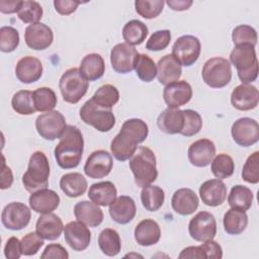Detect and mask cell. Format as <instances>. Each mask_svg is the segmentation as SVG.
Masks as SVG:
<instances>
[{
  "instance_id": "52",
  "label": "cell",
  "mask_w": 259,
  "mask_h": 259,
  "mask_svg": "<svg viewBox=\"0 0 259 259\" xmlns=\"http://www.w3.org/2000/svg\"><path fill=\"white\" fill-rule=\"evenodd\" d=\"M41 259H68L67 250L60 244H50L44 250L40 256Z\"/></svg>"
},
{
  "instance_id": "13",
  "label": "cell",
  "mask_w": 259,
  "mask_h": 259,
  "mask_svg": "<svg viewBox=\"0 0 259 259\" xmlns=\"http://www.w3.org/2000/svg\"><path fill=\"white\" fill-rule=\"evenodd\" d=\"M231 134L239 146L250 147L259 140L258 122L251 117H241L233 123Z\"/></svg>"
},
{
  "instance_id": "4",
  "label": "cell",
  "mask_w": 259,
  "mask_h": 259,
  "mask_svg": "<svg viewBox=\"0 0 259 259\" xmlns=\"http://www.w3.org/2000/svg\"><path fill=\"white\" fill-rule=\"evenodd\" d=\"M230 61L235 66L243 84H250L258 77V60L255 48L250 45L235 46L230 54Z\"/></svg>"
},
{
  "instance_id": "17",
  "label": "cell",
  "mask_w": 259,
  "mask_h": 259,
  "mask_svg": "<svg viewBox=\"0 0 259 259\" xmlns=\"http://www.w3.org/2000/svg\"><path fill=\"white\" fill-rule=\"evenodd\" d=\"M64 237L67 244L77 252L85 250L91 241V232L79 221L70 222L64 227Z\"/></svg>"
},
{
  "instance_id": "39",
  "label": "cell",
  "mask_w": 259,
  "mask_h": 259,
  "mask_svg": "<svg viewBox=\"0 0 259 259\" xmlns=\"http://www.w3.org/2000/svg\"><path fill=\"white\" fill-rule=\"evenodd\" d=\"M91 99L100 107L111 109L119 100V92L115 86L105 84L95 91Z\"/></svg>"
},
{
  "instance_id": "53",
  "label": "cell",
  "mask_w": 259,
  "mask_h": 259,
  "mask_svg": "<svg viewBox=\"0 0 259 259\" xmlns=\"http://www.w3.org/2000/svg\"><path fill=\"white\" fill-rule=\"evenodd\" d=\"M202 250L203 258H213V259H221L223 257V249L221 245L213 241H205L200 245Z\"/></svg>"
},
{
  "instance_id": "51",
  "label": "cell",
  "mask_w": 259,
  "mask_h": 259,
  "mask_svg": "<svg viewBox=\"0 0 259 259\" xmlns=\"http://www.w3.org/2000/svg\"><path fill=\"white\" fill-rule=\"evenodd\" d=\"M171 40V32L168 29H162V30H157L152 35L149 37L147 44H146V49L149 51H162L165 50Z\"/></svg>"
},
{
  "instance_id": "46",
  "label": "cell",
  "mask_w": 259,
  "mask_h": 259,
  "mask_svg": "<svg viewBox=\"0 0 259 259\" xmlns=\"http://www.w3.org/2000/svg\"><path fill=\"white\" fill-rule=\"evenodd\" d=\"M164 3L163 0H137L135 7L139 15L146 19H152L162 12Z\"/></svg>"
},
{
  "instance_id": "16",
  "label": "cell",
  "mask_w": 259,
  "mask_h": 259,
  "mask_svg": "<svg viewBox=\"0 0 259 259\" xmlns=\"http://www.w3.org/2000/svg\"><path fill=\"white\" fill-rule=\"evenodd\" d=\"M24 40L27 47L30 49L42 51L52 45L54 40V33L50 26L45 23L37 22L34 24H29L25 28Z\"/></svg>"
},
{
  "instance_id": "6",
  "label": "cell",
  "mask_w": 259,
  "mask_h": 259,
  "mask_svg": "<svg viewBox=\"0 0 259 259\" xmlns=\"http://www.w3.org/2000/svg\"><path fill=\"white\" fill-rule=\"evenodd\" d=\"M89 82L84 78L78 68H71L62 75L59 88L64 101L75 104L86 94Z\"/></svg>"
},
{
  "instance_id": "42",
  "label": "cell",
  "mask_w": 259,
  "mask_h": 259,
  "mask_svg": "<svg viewBox=\"0 0 259 259\" xmlns=\"http://www.w3.org/2000/svg\"><path fill=\"white\" fill-rule=\"evenodd\" d=\"M34 106L37 111H52L58 102L55 91L49 87H39L33 91Z\"/></svg>"
},
{
  "instance_id": "38",
  "label": "cell",
  "mask_w": 259,
  "mask_h": 259,
  "mask_svg": "<svg viewBox=\"0 0 259 259\" xmlns=\"http://www.w3.org/2000/svg\"><path fill=\"white\" fill-rule=\"evenodd\" d=\"M164 190L156 185L144 186L141 191V201L143 206L149 211L158 210L164 203Z\"/></svg>"
},
{
  "instance_id": "57",
  "label": "cell",
  "mask_w": 259,
  "mask_h": 259,
  "mask_svg": "<svg viewBox=\"0 0 259 259\" xmlns=\"http://www.w3.org/2000/svg\"><path fill=\"white\" fill-rule=\"evenodd\" d=\"M13 182V175L10 167L6 166L5 160L3 157V163H2V170H1V189H6L11 186Z\"/></svg>"
},
{
  "instance_id": "12",
  "label": "cell",
  "mask_w": 259,
  "mask_h": 259,
  "mask_svg": "<svg viewBox=\"0 0 259 259\" xmlns=\"http://www.w3.org/2000/svg\"><path fill=\"white\" fill-rule=\"evenodd\" d=\"M31 212L28 206L22 202H10L2 210L1 221L3 226L12 231H19L27 227Z\"/></svg>"
},
{
  "instance_id": "5",
  "label": "cell",
  "mask_w": 259,
  "mask_h": 259,
  "mask_svg": "<svg viewBox=\"0 0 259 259\" xmlns=\"http://www.w3.org/2000/svg\"><path fill=\"white\" fill-rule=\"evenodd\" d=\"M49 176L50 164L46 154L41 151H35L30 156L27 170L22 176L24 188L30 193L47 188Z\"/></svg>"
},
{
  "instance_id": "19",
  "label": "cell",
  "mask_w": 259,
  "mask_h": 259,
  "mask_svg": "<svg viewBox=\"0 0 259 259\" xmlns=\"http://www.w3.org/2000/svg\"><path fill=\"white\" fill-rule=\"evenodd\" d=\"M259 102L258 89L251 84H240L232 91V105L242 111L251 110L257 107Z\"/></svg>"
},
{
  "instance_id": "55",
  "label": "cell",
  "mask_w": 259,
  "mask_h": 259,
  "mask_svg": "<svg viewBox=\"0 0 259 259\" xmlns=\"http://www.w3.org/2000/svg\"><path fill=\"white\" fill-rule=\"evenodd\" d=\"M79 4H81V2L75 1V0H55L54 1L55 9L61 15H69L75 12Z\"/></svg>"
},
{
  "instance_id": "7",
  "label": "cell",
  "mask_w": 259,
  "mask_h": 259,
  "mask_svg": "<svg viewBox=\"0 0 259 259\" xmlns=\"http://www.w3.org/2000/svg\"><path fill=\"white\" fill-rule=\"evenodd\" d=\"M201 76L210 88H223L232 79L231 63L223 57H213L204 63Z\"/></svg>"
},
{
  "instance_id": "45",
  "label": "cell",
  "mask_w": 259,
  "mask_h": 259,
  "mask_svg": "<svg viewBox=\"0 0 259 259\" xmlns=\"http://www.w3.org/2000/svg\"><path fill=\"white\" fill-rule=\"evenodd\" d=\"M257 31L254 27L247 25V24H241L236 26L233 29L232 32V40L235 46L239 45H250L255 48L257 44Z\"/></svg>"
},
{
  "instance_id": "1",
  "label": "cell",
  "mask_w": 259,
  "mask_h": 259,
  "mask_svg": "<svg viewBox=\"0 0 259 259\" xmlns=\"http://www.w3.org/2000/svg\"><path fill=\"white\" fill-rule=\"evenodd\" d=\"M149 135L148 124L140 118L125 120L119 133L113 138L110 150L113 157L118 161L130 160L138 149V145L143 143Z\"/></svg>"
},
{
  "instance_id": "33",
  "label": "cell",
  "mask_w": 259,
  "mask_h": 259,
  "mask_svg": "<svg viewBox=\"0 0 259 259\" xmlns=\"http://www.w3.org/2000/svg\"><path fill=\"white\" fill-rule=\"evenodd\" d=\"M60 187L67 196L78 197L85 193L87 189V180L78 172L67 173L62 176Z\"/></svg>"
},
{
  "instance_id": "30",
  "label": "cell",
  "mask_w": 259,
  "mask_h": 259,
  "mask_svg": "<svg viewBox=\"0 0 259 259\" xmlns=\"http://www.w3.org/2000/svg\"><path fill=\"white\" fill-rule=\"evenodd\" d=\"M161 238V229L157 222L151 219L141 221L135 229V239L137 243L144 247L155 245Z\"/></svg>"
},
{
  "instance_id": "41",
  "label": "cell",
  "mask_w": 259,
  "mask_h": 259,
  "mask_svg": "<svg viewBox=\"0 0 259 259\" xmlns=\"http://www.w3.org/2000/svg\"><path fill=\"white\" fill-rule=\"evenodd\" d=\"M11 105L13 110L21 115H29L36 111L33 101V92L29 90L17 91L11 99Z\"/></svg>"
},
{
  "instance_id": "32",
  "label": "cell",
  "mask_w": 259,
  "mask_h": 259,
  "mask_svg": "<svg viewBox=\"0 0 259 259\" xmlns=\"http://www.w3.org/2000/svg\"><path fill=\"white\" fill-rule=\"evenodd\" d=\"M79 70L87 81H95L103 76L105 63L99 54H88L82 59Z\"/></svg>"
},
{
  "instance_id": "15",
  "label": "cell",
  "mask_w": 259,
  "mask_h": 259,
  "mask_svg": "<svg viewBox=\"0 0 259 259\" xmlns=\"http://www.w3.org/2000/svg\"><path fill=\"white\" fill-rule=\"evenodd\" d=\"M113 166L111 155L104 150H97L90 154L84 165L85 174L92 179L107 176Z\"/></svg>"
},
{
  "instance_id": "26",
  "label": "cell",
  "mask_w": 259,
  "mask_h": 259,
  "mask_svg": "<svg viewBox=\"0 0 259 259\" xmlns=\"http://www.w3.org/2000/svg\"><path fill=\"white\" fill-rule=\"evenodd\" d=\"M198 197L190 188H180L176 190L171 199L173 210L181 215H189L198 207Z\"/></svg>"
},
{
  "instance_id": "28",
  "label": "cell",
  "mask_w": 259,
  "mask_h": 259,
  "mask_svg": "<svg viewBox=\"0 0 259 259\" xmlns=\"http://www.w3.org/2000/svg\"><path fill=\"white\" fill-rule=\"evenodd\" d=\"M157 125L165 134H180L184 125L183 110L178 108H166L159 114Z\"/></svg>"
},
{
  "instance_id": "54",
  "label": "cell",
  "mask_w": 259,
  "mask_h": 259,
  "mask_svg": "<svg viewBox=\"0 0 259 259\" xmlns=\"http://www.w3.org/2000/svg\"><path fill=\"white\" fill-rule=\"evenodd\" d=\"M4 255L8 259H18L22 255L20 241L16 237H11L7 240L4 247Z\"/></svg>"
},
{
  "instance_id": "50",
  "label": "cell",
  "mask_w": 259,
  "mask_h": 259,
  "mask_svg": "<svg viewBox=\"0 0 259 259\" xmlns=\"http://www.w3.org/2000/svg\"><path fill=\"white\" fill-rule=\"evenodd\" d=\"M21 253L24 256L35 255L44 245V239L36 233L30 232L22 237L20 240Z\"/></svg>"
},
{
  "instance_id": "29",
  "label": "cell",
  "mask_w": 259,
  "mask_h": 259,
  "mask_svg": "<svg viewBox=\"0 0 259 259\" xmlns=\"http://www.w3.org/2000/svg\"><path fill=\"white\" fill-rule=\"evenodd\" d=\"M182 74L181 65L170 54L162 57L157 64V77L161 84L168 85L179 80Z\"/></svg>"
},
{
  "instance_id": "3",
  "label": "cell",
  "mask_w": 259,
  "mask_h": 259,
  "mask_svg": "<svg viewBox=\"0 0 259 259\" xmlns=\"http://www.w3.org/2000/svg\"><path fill=\"white\" fill-rule=\"evenodd\" d=\"M135 182L138 186L144 187L152 184L158 177L156 156L148 147H139L128 162Z\"/></svg>"
},
{
  "instance_id": "56",
  "label": "cell",
  "mask_w": 259,
  "mask_h": 259,
  "mask_svg": "<svg viewBox=\"0 0 259 259\" xmlns=\"http://www.w3.org/2000/svg\"><path fill=\"white\" fill-rule=\"evenodd\" d=\"M22 1L19 0H1L0 1V12L4 14H11L18 12Z\"/></svg>"
},
{
  "instance_id": "40",
  "label": "cell",
  "mask_w": 259,
  "mask_h": 259,
  "mask_svg": "<svg viewBox=\"0 0 259 259\" xmlns=\"http://www.w3.org/2000/svg\"><path fill=\"white\" fill-rule=\"evenodd\" d=\"M134 69L137 76L144 82H151L157 76V65L148 55L145 54H138Z\"/></svg>"
},
{
  "instance_id": "58",
  "label": "cell",
  "mask_w": 259,
  "mask_h": 259,
  "mask_svg": "<svg viewBox=\"0 0 259 259\" xmlns=\"http://www.w3.org/2000/svg\"><path fill=\"white\" fill-rule=\"evenodd\" d=\"M180 259L183 258H198L201 259L203 258V254H202V250L199 246H189L187 248H184L181 253L178 256Z\"/></svg>"
},
{
  "instance_id": "36",
  "label": "cell",
  "mask_w": 259,
  "mask_h": 259,
  "mask_svg": "<svg viewBox=\"0 0 259 259\" xmlns=\"http://www.w3.org/2000/svg\"><path fill=\"white\" fill-rule=\"evenodd\" d=\"M148 32V26L144 22L138 19H133L124 24L122 28V37L130 46H138L146 39Z\"/></svg>"
},
{
  "instance_id": "22",
  "label": "cell",
  "mask_w": 259,
  "mask_h": 259,
  "mask_svg": "<svg viewBox=\"0 0 259 259\" xmlns=\"http://www.w3.org/2000/svg\"><path fill=\"white\" fill-rule=\"evenodd\" d=\"M137 206L135 200L127 195H120L109 205V214L115 223L126 225L136 215Z\"/></svg>"
},
{
  "instance_id": "24",
  "label": "cell",
  "mask_w": 259,
  "mask_h": 259,
  "mask_svg": "<svg viewBox=\"0 0 259 259\" xmlns=\"http://www.w3.org/2000/svg\"><path fill=\"white\" fill-rule=\"evenodd\" d=\"M28 201L32 210L42 214L53 212L59 206L60 196L56 191L44 188L32 192Z\"/></svg>"
},
{
  "instance_id": "44",
  "label": "cell",
  "mask_w": 259,
  "mask_h": 259,
  "mask_svg": "<svg viewBox=\"0 0 259 259\" xmlns=\"http://www.w3.org/2000/svg\"><path fill=\"white\" fill-rule=\"evenodd\" d=\"M42 8L36 1H22L17 12L18 18L24 23H37L42 17Z\"/></svg>"
},
{
  "instance_id": "23",
  "label": "cell",
  "mask_w": 259,
  "mask_h": 259,
  "mask_svg": "<svg viewBox=\"0 0 259 259\" xmlns=\"http://www.w3.org/2000/svg\"><path fill=\"white\" fill-rule=\"evenodd\" d=\"M42 70V64L37 58L26 56L17 62L15 75L20 82L29 84L36 82L41 77Z\"/></svg>"
},
{
  "instance_id": "20",
  "label": "cell",
  "mask_w": 259,
  "mask_h": 259,
  "mask_svg": "<svg viewBox=\"0 0 259 259\" xmlns=\"http://www.w3.org/2000/svg\"><path fill=\"white\" fill-rule=\"evenodd\" d=\"M187 154L188 160L193 166L205 167L215 156V146L208 139H200L189 146Z\"/></svg>"
},
{
  "instance_id": "47",
  "label": "cell",
  "mask_w": 259,
  "mask_h": 259,
  "mask_svg": "<svg viewBox=\"0 0 259 259\" xmlns=\"http://www.w3.org/2000/svg\"><path fill=\"white\" fill-rule=\"evenodd\" d=\"M184 125L180 135L184 137H192L198 134L202 127V118L200 114L192 109H184Z\"/></svg>"
},
{
  "instance_id": "8",
  "label": "cell",
  "mask_w": 259,
  "mask_h": 259,
  "mask_svg": "<svg viewBox=\"0 0 259 259\" xmlns=\"http://www.w3.org/2000/svg\"><path fill=\"white\" fill-rule=\"evenodd\" d=\"M81 119L95 130L106 133L115 124V116L111 109H106L97 105L92 99L87 100L80 108Z\"/></svg>"
},
{
  "instance_id": "35",
  "label": "cell",
  "mask_w": 259,
  "mask_h": 259,
  "mask_svg": "<svg viewBox=\"0 0 259 259\" xmlns=\"http://www.w3.org/2000/svg\"><path fill=\"white\" fill-rule=\"evenodd\" d=\"M98 245L102 253L106 256H116L121 249L120 237L115 230L110 228L104 229L98 236Z\"/></svg>"
},
{
  "instance_id": "27",
  "label": "cell",
  "mask_w": 259,
  "mask_h": 259,
  "mask_svg": "<svg viewBox=\"0 0 259 259\" xmlns=\"http://www.w3.org/2000/svg\"><path fill=\"white\" fill-rule=\"evenodd\" d=\"M74 214L77 221L91 228L99 226L103 221L102 209L93 201L82 200L77 202L74 206Z\"/></svg>"
},
{
  "instance_id": "48",
  "label": "cell",
  "mask_w": 259,
  "mask_h": 259,
  "mask_svg": "<svg viewBox=\"0 0 259 259\" xmlns=\"http://www.w3.org/2000/svg\"><path fill=\"white\" fill-rule=\"evenodd\" d=\"M19 45V33L12 26L0 28V50L3 53L13 52Z\"/></svg>"
},
{
  "instance_id": "11",
  "label": "cell",
  "mask_w": 259,
  "mask_h": 259,
  "mask_svg": "<svg viewBox=\"0 0 259 259\" xmlns=\"http://www.w3.org/2000/svg\"><path fill=\"white\" fill-rule=\"evenodd\" d=\"M188 232L190 237L197 242L213 240L217 234V222L212 213L199 211L189 222Z\"/></svg>"
},
{
  "instance_id": "31",
  "label": "cell",
  "mask_w": 259,
  "mask_h": 259,
  "mask_svg": "<svg viewBox=\"0 0 259 259\" xmlns=\"http://www.w3.org/2000/svg\"><path fill=\"white\" fill-rule=\"evenodd\" d=\"M117 190L111 181L93 183L88 191V197L100 206L110 205L116 198Z\"/></svg>"
},
{
  "instance_id": "14",
  "label": "cell",
  "mask_w": 259,
  "mask_h": 259,
  "mask_svg": "<svg viewBox=\"0 0 259 259\" xmlns=\"http://www.w3.org/2000/svg\"><path fill=\"white\" fill-rule=\"evenodd\" d=\"M137 50L126 42L115 45L110 52V63L112 69L119 74H127L134 70Z\"/></svg>"
},
{
  "instance_id": "2",
  "label": "cell",
  "mask_w": 259,
  "mask_h": 259,
  "mask_svg": "<svg viewBox=\"0 0 259 259\" xmlns=\"http://www.w3.org/2000/svg\"><path fill=\"white\" fill-rule=\"evenodd\" d=\"M84 139L81 131L75 125H67L55 148V158L63 169L76 168L82 159Z\"/></svg>"
},
{
  "instance_id": "18",
  "label": "cell",
  "mask_w": 259,
  "mask_h": 259,
  "mask_svg": "<svg viewBox=\"0 0 259 259\" xmlns=\"http://www.w3.org/2000/svg\"><path fill=\"white\" fill-rule=\"evenodd\" d=\"M192 88L185 80H178L165 86L163 98L169 108H178L190 101Z\"/></svg>"
},
{
  "instance_id": "34",
  "label": "cell",
  "mask_w": 259,
  "mask_h": 259,
  "mask_svg": "<svg viewBox=\"0 0 259 259\" xmlns=\"http://www.w3.org/2000/svg\"><path fill=\"white\" fill-rule=\"evenodd\" d=\"M224 229L230 235H239L245 231L248 225L246 211L238 208H230L224 215Z\"/></svg>"
},
{
  "instance_id": "49",
  "label": "cell",
  "mask_w": 259,
  "mask_h": 259,
  "mask_svg": "<svg viewBox=\"0 0 259 259\" xmlns=\"http://www.w3.org/2000/svg\"><path fill=\"white\" fill-rule=\"evenodd\" d=\"M242 178L252 184H256L259 182V152L256 151L253 154H251L242 170Z\"/></svg>"
},
{
  "instance_id": "59",
  "label": "cell",
  "mask_w": 259,
  "mask_h": 259,
  "mask_svg": "<svg viewBox=\"0 0 259 259\" xmlns=\"http://www.w3.org/2000/svg\"><path fill=\"white\" fill-rule=\"evenodd\" d=\"M166 3L171 9L175 11H183L187 10L193 2L191 0H168L166 1Z\"/></svg>"
},
{
  "instance_id": "9",
  "label": "cell",
  "mask_w": 259,
  "mask_h": 259,
  "mask_svg": "<svg viewBox=\"0 0 259 259\" xmlns=\"http://www.w3.org/2000/svg\"><path fill=\"white\" fill-rule=\"evenodd\" d=\"M66 126L65 116L58 110L41 113L35 120L36 132L42 139L48 141L60 139Z\"/></svg>"
},
{
  "instance_id": "43",
  "label": "cell",
  "mask_w": 259,
  "mask_h": 259,
  "mask_svg": "<svg viewBox=\"0 0 259 259\" xmlns=\"http://www.w3.org/2000/svg\"><path fill=\"white\" fill-rule=\"evenodd\" d=\"M210 169L212 174L218 179H226L233 175L235 170V163L231 156L222 153L212 159Z\"/></svg>"
},
{
  "instance_id": "10",
  "label": "cell",
  "mask_w": 259,
  "mask_h": 259,
  "mask_svg": "<svg viewBox=\"0 0 259 259\" xmlns=\"http://www.w3.org/2000/svg\"><path fill=\"white\" fill-rule=\"evenodd\" d=\"M201 45L199 39L190 34L178 37L172 47V56L181 66L190 67L199 58Z\"/></svg>"
},
{
  "instance_id": "25",
  "label": "cell",
  "mask_w": 259,
  "mask_h": 259,
  "mask_svg": "<svg viewBox=\"0 0 259 259\" xmlns=\"http://www.w3.org/2000/svg\"><path fill=\"white\" fill-rule=\"evenodd\" d=\"M64 231L61 218L55 213H42L36 221L35 232L45 240H57Z\"/></svg>"
},
{
  "instance_id": "21",
  "label": "cell",
  "mask_w": 259,
  "mask_h": 259,
  "mask_svg": "<svg viewBox=\"0 0 259 259\" xmlns=\"http://www.w3.org/2000/svg\"><path fill=\"white\" fill-rule=\"evenodd\" d=\"M199 196L202 202L208 206H219L227 198V186L221 179L204 181L199 187Z\"/></svg>"
},
{
  "instance_id": "37",
  "label": "cell",
  "mask_w": 259,
  "mask_h": 259,
  "mask_svg": "<svg viewBox=\"0 0 259 259\" xmlns=\"http://www.w3.org/2000/svg\"><path fill=\"white\" fill-rule=\"evenodd\" d=\"M253 201V192L250 188L244 185H235L232 187L228 196V203L232 208L248 210Z\"/></svg>"
}]
</instances>
